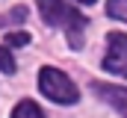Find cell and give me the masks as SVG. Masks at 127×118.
Returning <instances> with one entry per match:
<instances>
[{
  "instance_id": "obj_1",
  "label": "cell",
  "mask_w": 127,
  "mask_h": 118,
  "mask_svg": "<svg viewBox=\"0 0 127 118\" xmlns=\"http://www.w3.org/2000/svg\"><path fill=\"white\" fill-rule=\"evenodd\" d=\"M35 6H38V15L44 18L47 27L65 30L68 44H71L74 50L83 47V27H86V18H83L77 9H71L65 0H35Z\"/></svg>"
},
{
  "instance_id": "obj_2",
  "label": "cell",
  "mask_w": 127,
  "mask_h": 118,
  "mask_svg": "<svg viewBox=\"0 0 127 118\" xmlns=\"http://www.w3.org/2000/svg\"><path fill=\"white\" fill-rule=\"evenodd\" d=\"M38 91L53 100V103H77L80 100V88L71 83V77L59 68H41L38 74Z\"/></svg>"
},
{
  "instance_id": "obj_3",
  "label": "cell",
  "mask_w": 127,
  "mask_h": 118,
  "mask_svg": "<svg viewBox=\"0 0 127 118\" xmlns=\"http://www.w3.org/2000/svg\"><path fill=\"white\" fill-rule=\"evenodd\" d=\"M103 68H106L109 74L127 80V35H124V32H109V35H106Z\"/></svg>"
},
{
  "instance_id": "obj_4",
  "label": "cell",
  "mask_w": 127,
  "mask_h": 118,
  "mask_svg": "<svg viewBox=\"0 0 127 118\" xmlns=\"http://www.w3.org/2000/svg\"><path fill=\"white\" fill-rule=\"evenodd\" d=\"M92 88L103 103H109L121 118H127V88L112 86V83H92Z\"/></svg>"
},
{
  "instance_id": "obj_5",
  "label": "cell",
  "mask_w": 127,
  "mask_h": 118,
  "mask_svg": "<svg viewBox=\"0 0 127 118\" xmlns=\"http://www.w3.org/2000/svg\"><path fill=\"white\" fill-rule=\"evenodd\" d=\"M27 21V6H15L9 12H0V30H9L15 24H24Z\"/></svg>"
},
{
  "instance_id": "obj_6",
  "label": "cell",
  "mask_w": 127,
  "mask_h": 118,
  "mask_svg": "<svg viewBox=\"0 0 127 118\" xmlns=\"http://www.w3.org/2000/svg\"><path fill=\"white\" fill-rule=\"evenodd\" d=\"M12 118H44V112H41L32 100H21V103L12 109Z\"/></svg>"
},
{
  "instance_id": "obj_7",
  "label": "cell",
  "mask_w": 127,
  "mask_h": 118,
  "mask_svg": "<svg viewBox=\"0 0 127 118\" xmlns=\"http://www.w3.org/2000/svg\"><path fill=\"white\" fill-rule=\"evenodd\" d=\"M106 15L127 24V0H106Z\"/></svg>"
},
{
  "instance_id": "obj_8",
  "label": "cell",
  "mask_w": 127,
  "mask_h": 118,
  "mask_svg": "<svg viewBox=\"0 0 127 118\" xmlns=\"http://www.w3.org/2000/svg\"><path fill=\"white\" fill-rule=\"evenodd\" d=\"M0 71L3 74H15V59L9 53V47H0Z\"/></svg>"
},
{
  "instance_id": "obj_9",
  "label": "cell",
  "mask_w": 127,
  "mask_h": 118,
  "mask_svg": "<svg viewBox=\"0 0 127 118\" xmlns=\"http://www.w3.org/2000/svg\"><path fill=\"white\" fill-rule=\"evenodd\" d=\"M24 44H30L27 32H6V47H24Z\"/></svg>"
},
{
  "instance_id": "obj_10",
  "label": "cell",
  "mask_w": 127,
  "mask_h": 118,
  "mask_svg": "<svg viewBox=\"0 0 127 118\" xmlns=\"http://www.w3.org/2000/svg\"><path fill=\"white\" fill-rule=\"evenodd\" d=\"M77 3H83V6H92V3H97V0H77Z\"/></svg>"
}]
</instances>
